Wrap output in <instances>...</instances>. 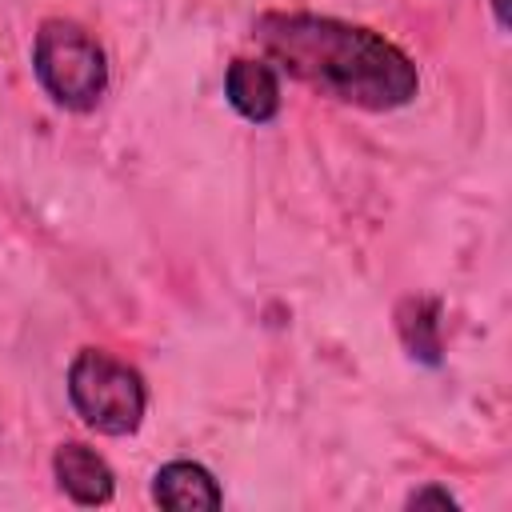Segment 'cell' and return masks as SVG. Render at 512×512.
Here are the masks:
<instances>
[{
    "mask_svg": "<svg viewBox=\"0 0 512 512\" xmlns=\"http://www.w3.org/2000/svg\"><path fill=\"white\" fill-rule=\"evenodd\" d=\"M252 36L292 80L352 108L396 112L420 92L416 60L376 28L320 12H264Z\"/></svg>",
    "mask_w": 512,
    "mask_h": 512,
    "instance_id": "cell-1",
    "label": "cell"
},
{
    "mask_svg": "<svg viewBox=\"0 0 512 512\" xmlns=\"http://www.w3.org/2000/svg\"><path fill=\"white\" fill-rule=\"evenodd\" d=\"M32 76L56 108L84 116L108 92V56L80 20L48 16L32 36Z\"/></svg>",
    "mask_w": 512,
    "mask_h": 512,
    "instance_id": "cell-2",
    "label": "cell"
},
{
    "mask_svg": "<svg viewBox=\"0 0 512 512\" xmlns=\"http://www.w3.org/2000/svg\"><path fill=\"white\" fill-rule=\"evenodd\" d=\"M68 404L100 436H132L148 412L144 376L104 348H80L68 364Z\"/></svg>",
    "mask_w": 512,
    "mask_h": 512,
    "instance_id": "cell-3",
    "label": "cell"
},
{
    "mask_svg": "<svg viewBox=\"0 0 512 512\" xmlns=\"http://www.w3.org/2000/svg\"><path fill=\"white\" fill-rule=\"evenodd\" d=\"M52 476H56L60 492L72 504H80V508H96V504H108L116 496V472H112V464L96 448H88L80 440L56 444V452H52Z\"/></svg>",
    "mask_w": 512,
    "mask_h": 512,
    "instance_id": "cell-4",
    "label": "cell"
},
{
    "mask_svg": "<svg viewBox=\"0 0 512 512\" xmlns=\"http://www.w3.org/2000/svg\"><path fill=\"white\" fill-rule=\"evenodd\" d=\"M224 100L232 104V112L248 124H272L280 116V76L268 60H252V56H236L224 72Z\"/></svg>",
    "mask_w": 512,
    "mask_h": 512,
    "instance_id": "cell-5",
    "label": "cell"
},
{
    "mask_svg": "<svg viewBox=\"0 0 512 512\" xmlns=\"http://www.w3.org/2000/svg\"><path fill=\"white\" fill-rule=\"evenodd\" d=\"M152 500L172 512H216L224 504V488L200 460H168L152 476Z\"/></svg>",
    "mask_w": 512,
    "mask_h": 512,
    "instance_id": "cell-6",
    "label": "cell"
},
{
    "mask_svg": "<svg viewBox=\"0 0 512 512\" xmlns=\"http://www.w3.org/2000/svg\"><path fill=\"white\" fill-rule=\"evenodd\" d=\"M444 304L436 296H404L396 304V336L408 352V360L424 364V368H440L444 364V336H440V320Z\"/></svg>",
    "mask_w": 512,
    "mask_h": 512,
    "instance_id": "cell-7",
    "label": "cell"
},
{
    "mask_svg": "<svg viewBox=\"0 0 512 512\" xmlns=\"http://www.w3.org/2000/svg\"><path fill=\"white\" fill-rule=\"evenodd\" d=\"M404 504H408V508H424V504H436V508H460V500H456L448 488H440V484H424V488L408 492Z\"/></svg>",
    "mask_w": 512,
    "mask_h": 512,
    "instance_id": "cell-8",
    "label": "cell"
},
{
    "mask_svg": "<svg viewBox=\"0 0 512 512\" xmlns=\"http://www.w3.org/2000/svg\"><path fill=\"white\" fill-rule=\"evenodd\" d=\"M508 0H492V16H496V28H508Z\"/></svg>",
    "mask_w": 512,
    "mask_h": 512,
    "instance_id": "cell-9",
    "label": "cell"
}]
</instances>
